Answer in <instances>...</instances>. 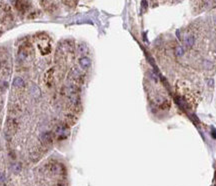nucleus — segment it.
Here are the masks:
<instances>
[{
    "label": "nucleus",
    "mask_w": 216,
    "mask_h": 186,
    "mask_svg": "<svg viewBox=\"0 0 216 186\" xmlns=\"http://www.w3.org/2000/svg\"><path fill=\"white\" fill-rule=\"evenodd\" d=\"M55 186H67L66 184H65V183H62V182H59V183H57V184L56 185H55Z\"/></svg>",
    "instance_id": "4468645a"
},
{
    "label": "nucleus",
    "mask_w": 216,
    "mask_h": 186,
    "mask_svg": "<svg viewBox=\"0 0 216 186\" xmlns=\"http://www.w3.org/2000/svg\"><path fill=\"white\" fill-rule=\"evenodd\" d=\"M29 54V47L27 45H22L21 47L19 48V51H18V56H19L20 59H25L26 57Z\"/></svg>",
    "instance_id": "423d86ee"
},
{
    "label": "nucleus",
    "mask_w": 216,
    "mask_h": 186,
    "mask_svg": "<svg viewBox=\"0 0 216 186\" xmlns=\"http://www.w3.org/2000/svg\"><path fill=\"white\" fill-rule=\"evenodd\" d=\"M15 6L19 11H25L29 8L30 4L28 3V1H15Z\"/></svg>",
    "instance_id": "6e6552de"
},
{
    "label": "nucleus",
    "mask_w": 216,
    "mask_h": 186,
    "mask_svg": "<svg viewBox=\"0 0 216 186\" xmlns=\"http://www.w3.org/2000/svg\"><path fill=\"white\" fill-rule=\"evenodd\" d=\"M183 43H184V46H183L184 48H187V49L192 48L195 44L194 35H192L191 33L184 34V37H183Z\"/></svg>",
    "instance_id": "20e7f679"
},
{
    "label": "nucleus",
    "mask_w": 216,
    "mask_h": 186,
    "mask_svg": "<svg viewBox=\"0 0 216 186\" xmlns=\"http://www.w3.org/2000/svg\"><path fill=\"white\" fill-rule=\"evenodd\" d=\"M52 134H53L54 138H56L57 140H63L70 135V130H69V127L67 126V124L60 123V124L55 126Z\"/></svg>",
    "instance_id": "f257e3e1"
},
{
    "label": "nucleus",
    "mask_w": 216,
    "mask_h": 186,
    "mask_svg": "<svg viewBox=\"0 0 216 186\" xmlns=\"http://www.w3.org/2000/svg\"><path fill=\"white\" fill-rule=\"evenodd\" d=\"M37 46L39 48L40 52H41L43 55L45 54L50 53L51 51V43H50V40L48 38V36L46 35H40L39 38H38V42H37Z\"/></svg>",
    "instance_id": "f03ea898"
},
{
    "label": "nucleus",
    "mask_w": 216,
    "mask_h": 186,
    "mask_svg": "<svg viewBox=\"0 0 216 186\" xmlns=\"http://www.w3.org/2000/svg\"><path fill=\"white\" fill-rule=\"evenodd\" d=\"M215 24H216V17H215Z\"/></svg>",
    "instance_id": "2eb2a0df"
},
{
    "label": "nucleus",
    "mask_w": 216,
    "mask_h": 186,
    "mask_svg": "<svg viewBox=\"0 0 216 186\" xmlns=\"http://www.w3.org/2000/svg\"><path fill=\"white\" fill-rule=\"evenodd\" d=\"M53 69H49L47 72L45 73V78H44V80H45V83L47 84V85H50V84L52 83V81H53Z\"/></svg>",
    "instance_id": "9d476101"
},
{
    "label": "nucleus",
    "mask_w": 216,
    "mask_h": 186,
    "mask_svg": "<svg viewBox=\"0 0 216 186\" xmlns=\"http://www.w3.org/2000/svg\"><path fill=\"white\" fill-rule=\"evenodd\" d=\"M13 86H15L16 88H23L25 86L23 79L20 77H15L13 80Z\"/></svg>",
    "instance_id": "9b49d317"
},
{
    "label": "nucleus",
    "mask_w": 216,
    "mask_h": 186,
    "mask_svg": "<svg viewBox=\"0 0 216 186\" xmlns=\"http://www.w3.org/2000/svg\"><path fill=\"white\" fill-rule=\"evenodd\" d=\"M53 134L51 132H44L43 134L40 137V140H41L42 144L45 145V146H49V145L52 144L53 142Z\"/></svg>",
    "instance_id": "39448f33"
},
{
    "label": "nucleus",
    "mask_w": 216,
    "mask_h": 186,
    "mask_svg": "<svg viewBox=\"0 0 216 186\" xmlns=\"http://www.w3.org/2000/svg\"><path fill=\"white\" fill-rule=\"evenodd\" d=\"M78 50H79V52L83 53V52L86 51V46H85L84 44H79V45H78Z\"/></svg>",
    "instance_id": "ddd939ff"
},
{
    "label": "nucleus",
    "mask_w": 216,
    "mask_h": 186,
    "mask_svg": "<svg viewBox=\"0 0 216 186\" xmlns=\"http://www.w3.org/2000/svg\"><path fill=\"white\" fill-rule=\"evenodd\" d=\"M17 121L14 118H8L7 122H6V126H5V136L8 140L12 138L14 134H15L16 130H17Z\"/></svg>",
    "instance_id": "7ed1b4c3"
},
{
    "label": "nucleus",
    "mask_w": 216,
    "mask_h": 186,
    "mask_svg": "<svg viewBox=\"0 0 216 186\" xmlns=\"http://www.w3.org/2000/svg\"><path fill=\"white\" fill-rule=\"evenodd\" d=\"M79 65H80L82 68H84V69L89 68V67H90V65H91L90 58L87 57V56H83V57H81L80 59H79Z\"/></svg>",
    "instance_id": "0eeeda50"
},
{
    "label": "nucleus",
    "mask_w": 216,
    "mask_h": 186,
    "mask_svg": "<svg viewBox=\"0 0 216 186\" xmlns=\"http://www.w3.org/2000/svg\"><path fill=\"white\" fill-rule=\"evenodd\" d=\"M174 52H175V56H176V57L181 58V57H183L185 54V48L181 45H177L176 47H175Z\"/></svg>",
    "instance_id": "1a4fd4ad"
},
{
    "label": "nucleus",
    "mask_w": 216,
    "mask_h": 186,
    "mask_svg": "<svg viewBox=\"0 0 216 186\" xmlns=\"http://www.w3.org/2000/svg\"><path fill=\"white\" fill-rule=\"evenodd\" d=\"M203 67L205 68V69L207 70H210L213 68V63L211 61H209V60H206L205 59L204 61H203Z\"/></svg>",
    "instance_id": "f8f14e48"
}]
</instances>
